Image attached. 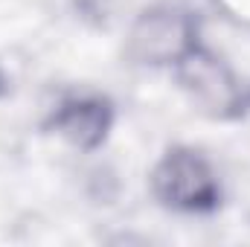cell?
I'll return each instance as SVG.
<instances>
[{
    "instance_id": "cell-1",
    "label": "cell",
    "mask_w": 250,
    "mask_h": 247,
    "mask_svg": "<svg viewBox=\"0 0 250 247\" xmlns=\"http://www.w3.org/2000/svg\"><path fill=\"white\" fill-rule=\"evenodd\" d=\"M154 195L181 212H209L218 206V181L209 169V163L189 151V148H175L169 151L160 166L154 169Z\"/></svg>"
},
{
    "instance_id": "cell-2",
    "label": "cell",
    "mask_w": 250,
    "mask_h": 247,
    "mask_svg": "<svg viewBox=\"0 0 250 247\" xmlns=\"http://www.w3.org/2000/svg\"><path fill=\"white\" fill-rule=\"evenodd\" d=\"M178 79L189 93L215 117H236L245 105L242 90L230 70L218 62L212 53L201 50L198 44L189 47L178 59Z\"/></svg>"
},
{
    "instance_id": "cell-3",
    "label": "cell",
    "mask_w": 250,
    "mask_h": 247,
    "mask_svg": "<svg viewBox=\"0 0 250 247\" xmlns=\"http://www.w3.org/2000/svg\"><path fill=\"white\" fill-rule=\"evenodd\" d=\"M134 53L143 62H178L189 47H195L192 23L178 12H151L146 15L134 35H131Z\"/></svg>"
},
{
    "instance_id": "cell-4",
    "label": "cell",
    "mask_w": 250,
    "mask_h": 247,
    "mask_svg": "<svg viewBox=\"0 0 250 247\" xmlns=\"http://www.w3.org/2000/svg\"><path fill=\"white\" fill-rule=\"evenodd\" d=\"M53 128L79 148H96L111 128V108L105 99L93 96L67 99L53 114Z\"/></svg>"
}]
</instances>
